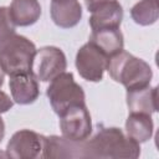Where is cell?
I'll use <instances>...</instances> for the list:
<instances>
[{"mask_svg": "<svg viewBox=\"0 0 159 159\" xmlns=\"http://www.w3.org/2000/svg\"><path fill=\"white\" fill-rule=\"evenodd\" d=\"M84 158H129L140 155V145L117 127H98L97 133L84 140Z\"/></svg>", "mask_w": 159, "mask_h": 159, "instance_id": "cell-1", "label": "cell"}, {"mask_svg": "<svg viewBox=\"0 0 159 159\" xmlns=\"http://www.w3.org/2000/svg\"><path fill=\"white\" fill-rule=\"evenodd\" d=\"M107 71L112 80L123 84L127 89L150 84L153 71L142 58L122 50L108 61Z\"/></svg>", "mask_w": 159, "mask_h": 159, "instance_id": "cell-2", "label": "cell"}, {"mask_svg": "<svg viewBox=\"0 0 159 159\" xmlns=\"http://www.w3.org/2000/svg\"><path fill=\"white\" fill-rule=\"evenodd\" d=\"M36 46L27 37L12 35L0 45V67L7 76L32 72Z\"/></svg>", "mask_w": 159, "mask_h": 159, "instance_id": "cell-3", "label": "cell"}, {"mask_svg": "<svg viewBox=\"0 0 159 159\" xmlns=\"http://www.w3.org/2000/svg\"><path fill=\"white\" fill-rule=\"evenodd\" d=\"M46 96L57 116L73 104L86 103V96L82 87L75 81L73 75L66 71L50 81Z\"/></svg>", "mask_w": 159, "mask_h": 159, "instance_id": "cell-4", "label": "cell"}, {"mask_svg": "<svg viewBox=\"0 0 159 159\" xmlns=\"http://www.w3.org/2000/svg\"><path fill=\"white\" fill-rule=\"evenodd\" d=\"M58 117L62 137L73 142H84L89 138L92 133V120L86 103L73 104Z\"/></svg>", "mask_w": 159, "mask_h": 159, "instance_id": "cell-5", "label": "cell"}, {"mask_svg": "<svg viewBox=\"0 0 159 159\" xmlns=\"http://www.w3.org/2000/svg\"><path fill=\"white\" fill-rule=\"evenodd\" d=\"M109 57L106 56L92 42L84 43L76 55V68L80 76L89 82H99L103 80Z\"/></svg>", "mask_w": 159, "mask_h": 159, "instance_id": "cell-6", "label": "cell"}, {"mask_svg": "<svg viewBox=\"0 0 159 159\" xmlns=\"http://www.w3.org/2000/svg\"><path fill=\"white\" fill-rule=\"evenodd\" d=\"M67 68L63 51L56 46H45L36 51L32 72L41 82H50Z\"/></svg>", "mask_w": 159, "mask_h": 159, "instance_id": "cell-7", "label": "cell"}, {"mask_svg": "<svg viewBox=\"0 0 159 159\" xmlns=\"http://www.w3.org/2000/svg\"><path fill=\"white\" fill-rule=\"evenodd\" d=\"M42 154V135L30 129L12 134L6 145V155L14 159H35Z\"/></svg>", "mask_w": 159, "mask_h": 159, "instance_id": "cell-8", "label": "cell"}, {"mask_svg": "<svg viewBox=\"0 0 159 159\" xmlns=\"http://www.w3.org/2000/svg\"><path fill=\"white\" fill-rule=\"evenodd\" d=\"M41 158H84V144L65 137L42 135Z\"/></svg>", "mask_w": 159, "mask_h": 159, "instance_id": "cell-9", "label": "cell"}, {"mask_svg": "<svg viewBox=\"0 0 159 159\" xmlns=\"http://www.w3.org/2000/svg\"><path fill=\"white\" fill-rule=\"evenodd\" d=\"M123 20V7L118 0H103L92 11L89 26L93 30L119 27Z\"/></svg>", "mask_w": 159, "mask_h": 159, "instance_id": "cell-10", "label": "cell"}, {"mask_svg": "<svg viewBox=\"0 0 159 159\" xmlns=\"http://www.w3.org/2000/svg\"><path fill=\"white\" fill-rule=\"evenodd\" d=\"M9 87L12 101L21 106L34 103L40 94L37 78L34 72L10 76Z\"/></svg>", "mask_w": 159, "mask_h": 159, "instance_id": "cell-11", "label": "cell"}, {"mask_svg": "<svg viewBox=\"0 0 159 159\" xmlns=\"http://www.w3.org/2000/svg\"><path fill=\"white\" fill-rule=\"evenodd\" d=\"M50 14L55 25L61 29H71L81 21L82 6L78 0H52Z\"/></svg>", "mask_w": 159, "mask_h": 159, "instance_id": "cell-12", "label": "cell"}, {"mask_svg": "<svg viewBox=\"0 0 159 159\" xmlns=\"http://www.w3.org/2000/svg\"><path fill=\"white\" fill-rule=\"evenodd\" d=\"M157 87H150V84L127 89L125 99L129 112L147 114H153L157 112Z\"/></svg>", "mask_w": 159, "mask_h": 159, "instance_id": "cell-13", "label": "cell"}, {"mask_svg": "<svg viewBox=\"0 0 159 159\" xmlns=\"http://www.w3.org/2000/svg\"><path fill=\"white\" fill-rule=\"evenodd\" d=\"M89 42L96 45L109 58L123 50L124 39L119 27L93 30L89 36Z\"/></svg>", "mask_w": 159, "mask_h": 159, "instance_id": "cell-14", "label": "cell"}, {"mask_svg": "<svg viewBox=\"0 0 159 159\" xmlns=\"http://www.w3.org/2000/svg\"><path fill=\"white\" fill-rule=\"evenodd\" d=\"M9 14L15 26H31L41 16V5L37 0H12Z\"/></svg>", "mask_w": 159, "mask_h": 159, "instance_id": "cell-15", "label": "cell"}, {"mask_svg": "<svg viewBox=\"0 0 159 159\" xmlns=\"http://www.w3.org/2000/svg\"><path fill=\"white\" fill-rule=\"evenodd\" d=\"M153 119L152 114L130 112L125 120V132L135 142L144 143L153 135Z\"/></svg>", "mask_w": 159, "mask_h": 159, "instance_id": "cell-16", "label": "cell"}, {"mask_svg": "<svg viewBox=\"0 0 159 159\" xmlns=\"http://www.w3.org/2000/svg\"><path fill=\"white\" fill-rule=\"evenodd\" d=\"M132 20L140 26H149L159 17L158 0H140L130 9Z\"/></svg>", "mask_w": 159, "mask_h": 159, "instance_id": "cell-17", "label": "cell"}, {"mask_svg": "<svg viewBox=\"0 0 159 159\" xmlns=\"http://www.w3.org/2000/svg\"><path fill=\"white\" fill-rule=\"evenodd\" d=\"M15 27L16 26L9 14V7L0 6V45L16 34Z\"/></svg>", "mask_w": 159, "mask_h": 159, "instance_id": "cell-18", "label": "cell"}, {"mask_svg": "<svg viewBox=\"0 0 159 159\" xmlns=\"http://www.w3.org/2000/svg\"><path fill=\"white\" fill-rule=\"evenodd\" d=\"M12 106H14L12 98H10L5 92L0 91V113L7 112Z\"/></svg>", "mask_w": 159, "mask_h": 159, "instance_id": "cell-19", "label": "cell"}, {"mask_svg": "<svg viewBox=\"0 0 159 159\" xmlns=\"http://www.w3.org/2000/svg\"><path fill=\"white\" fill-rule=\"evenodd\" d=\"M4 135H5V123H4L2 118H1V113H0V143L4 139Z\"/></svg>", "mask_w": 159, "mask_h": 159, "instance_id": "cell-20", "label": "cell"}, {"mask_svg": "<svg viewBox=\"0 0 159 159\" xmlns=\"http://www.w3.org/2000/svg\"><path fill=\"white\" fill-rule=\"evenodd\" d=\"M4 72H2V70H1V67H0V87L4 84Z\"/></svg>", "mask_w": 159, "mask_h": 159, "instance_id": "cell-21", "label": "cell"}]
</instances>
